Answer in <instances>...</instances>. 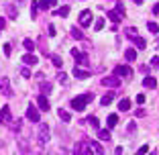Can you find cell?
Returning a JSON list of instances; mask_svg holds the SVG:
<instances>
[{
	"label": "cell",
	"instance_id": "obj_1",
	"mask_svg": "<svg viewBox=\"0 0 159 155\" xmlns=\"http://www.w3.org/2000/svg\"><path fill=\"white\" fill-rule=\"evenodd\" d=\"M94 100V96L92 94H80V96H75V98H71V108L74 110H84L86 106H88L90 102Z\"/></svg>",
	"mask_w": 159,
	"mask_h": 155
},
{
	"label": "cell",
	"instance_id": "obj_2",
	"mask_svg": "<svg viewBox=\"0 0 159 155\" xmlns=\"http://www.w3.org/2000/svg\"><path fill=\"white\" fill-rule=\"evenodd\" d=\"M49 125L47 122H39V133H37V141L39 145H45L47 141H49Z\"/></svg>",
	"mask_w": 159,
	"mask_h": 155
},
{
	"label": "cell",
	"instance_id": "obj_3",
	"mask_svg": "<svg viewBox=\"0 0 159 155\" xmlns=\"http://www.w3.org/2000/svg\"><path fill=\"white\" fill-rule=\"evenodd\" d=\"M100 84H102L104 88H118V86H120V78L108 75V78H102V80H100Z\"/></svg>",
	"mask_w": 159,
	"mask_h": 155
},
{
	"label": "cell",
	"instance_id": "obj_4",
	"mask_svg": "<svg viewBox=\"0 0 159 155\" xmlns=\"http://www.w3.org/2000/svg\"><path fill=\"white\" fill-rule=\"evenodd\" d=\"M27 118L31 122H41V114H39V108H35V104H29V108H27Z\"/></svg>",
	"mask_w": 159,
	"mask_h": 155
},
{
	"label": "cell",
	"instance_id": "obj_5",
	"mask_svg": "<svg viewBox=\"0 0 159 155\" xmlns=\"http://www.w3.org/2000/svg\"><path fill=\"white\" fill-rule=\"evenodd\" d=\"M92 12H90V10H84V12H82V14H80V19H78V25H80V27H90V25H92Z\"/></svg>",
	"mask_w": 159,
	"mask_h": 155
},
{
	"label": "cell",
	"instance_id": "obj_6",
	"mask_svg": "<svg viewBox=\"0 0 159 155\" xmlns=\"http://www.w3.org/2000/svg\"><path fill=\"white\" fill-rule=\"evenodd\" d=\"M71 57L75 59V63H78V67L82 66V63H88V57H86V53H82V51H78V49H71Z\"/></svg>",
	"mask_w": 159,
	"mask_h": 155
},
{
	"label": "cell",
	"instance_id": "obj_7",
	"mask_svg": "<svg viewBox=\"0 0 159 155\" xmlns=\"http://www.w3.org/2000/svg\"><path fill=\"white\" fill-rule=\"evenodd\" d=\"M0 90L4 96H12V88H10V80L8 78H0Z\"/></svg>",
	"mask_w": 159,
	"mask_h": 155
},
{
	"label": "cell",
	"instance_id": "obj_8",
	"mask_svg": "<svg viewBox=\"0 0 159 155\" xmlns=\"http://www.w3.org/2000/svg\"><path fill=\"white\" fill-rule=\"evenodd\" d=\"M114 75L116 78H129L131 75V67L129 66H116L114 67Z\"/></svg>",
	"mask_w": 159,
	"mask_h": 155
},
{
	"label": "cell",
	"instance_id": "obj_9",
	"mask_svg": "<svg viewBox=\"0 0 159 155\" xmlns=\"http://www.w3.org/2000/svg\"><path fill=\"white\" fill-rule=\"evenodd\" d=\"M10 118H12V114H10V108H8V106H2V110H0V125H8Z\"/></svg>",
	"mask_w": 159,
	"mask_h": 155
},
{
	"label": "cell",
	"instance_id": "obj_10",
	"mask_svg": "<svg viewBox=\"0 0 159 155\" xmlns=\"http://www.w3.org/2000/svg\"><path fill=\"white\" fill-rule=\"evenodd\" d=\"M37 108L39 110H49V100H47V96H37Z\"/></svg>",
	"mask_w": 159,
	"mask_h": 155
},
{
	"label": "cell",
	"instance_id": "obj_11",
	"mask_svg": "<svg viewBox=\"0 0 159 155\" xmlns=\"http://www.w3.org/2000/svg\"><path fill=\"white\" fill-rule=\"evenodd\" d=\"M90 75H92V71H88V70H82V67L74 70V78H78V80H84V78H90Z\"/></svg>",
	"mask_w": 159,
	"mask_h": 155
},
{
	"label": "cell",
	"instance_id": "obj_12",
	"mask_svg": "<svg viewBox=\"0 0 159 155\" xmlns=\"http://www.w3.org/2000/svg\"><path fill=\"white\" fill-rule=\"evenodd\" d=\"M20 127H23V122H20V118H10V121H8V129H10V131L19 133V131H20Z\"/></svg>",
	"mask_w": 159,
	"mask_h": 155
},
{
	"label": "cell",
	"instance_id": "obj_13",
	"mask_svg": "<svg viewBox=\"0 0 159 155\" xmlns=\"http://www.w3.org/2000/svg\"><path fill=\"white\" fill-rule=\"evenodd\" d=\"M23 63H25V66H35V63H37V55H35V53H27V55H23Z\"/></svg>",
	"mask_w": 159,
	"mask_h": 155
},
{
	"label": "cell",
	"instance_id": "obj_14",
	"mask_svg": "<svg viewBox=\"0 0 159 155\" xmlns=\"http://www.w3.org/2000/svg\"><path fill=\"white\" fill-rule=\"evenodd\" d=\"M118 125V116L116 114H108V118H106V127H108V131L110 129H114Z\"/></svg>",
	"mask_w": 159,
	"mask_h": 155
},
{
	"label": "cell",
	"instance_id": "obj_15",
	"mask_svg": "<svg viewBox=\"0 0 159 155\" xmlns=\"http://www.w3.org/2000/svg\"><path fill=\"white\" fill-rule=\"evenodd\" d=\"M4 8H6V14H8V19H16V16H19V10H16V6H14V4H6Z\"/></svg>",
	"mask_w": 159,
	"mask_h": 155
},
{
	"label": "cell",
	"instance_id": "obj_16",
	"mask_svg": "<svg viewBox=\"0 0 159 155\" xmlns=\"http://www.w3.org/2000/svg\"><path fill=\"white\" fill-rule=\"evenodd\" d=\"M37 6H39V8H43V10H49L51 6H55V0H39Z\"/></svg>",
	"mask_w": 159,
	"mask_h": 155
},
{
	"label": "cell",
	"instance_id": "obj_17",
	"mask_svg": "<svg viewBox=\"0 0 159 155\" xmlns=\"http://www.w3.org/2000/svg\"><path fill=\"white\" fill-rule=\"evenodd\" d=\"M118 110H120V112H126V110H131V100H129V98H122L120 102H118Z\"/></svg>",
	"mask_w": 159,
	"mask_h": 155
},
{
	"label": "cell",
	"instance_id": "obj_18",
	"mask_svg": "<svg viewBox=\"0 0 159 155\" xmlns=\"http://www.w3.org/2000/svg\"><path fill=\"white\" fill-rule=\"evenodd\" d=\"M70 35L75 39V41H82V39H84V33H82L78 27H71V29H70Z\"/></svg>",
	"mask_w": 159,
	"mask_h": 155
},
{
	"label": "cell",
	"instance_id": "obj_19",
	"mask_svg": "<svg viewBox=\"0 0 159 155\" xmlns=\"http://www.w3.org/2000/svg\"><path fill=\"white\" fill-rule=\"evenodd\" d=\"M143 86H145V88H155V86H157V80H155L153 75H147L145 80H143Z\"/></svg>",
	"mask_w": 159,
	"mask_h": 155
},
{
	"label": "cell",
	"instance_id": "obj_20",
	"mask_svg": "<svg viewBox=\"0 0 159 155\" xmlns=\"http://www.w3.org/2000/svg\"><path fill=\"white\" fill-rule=\"evenodd\" d=\"M112 100H114V94H112V92H108V94H104L102 98H100V104H102V106H108Z\"/></svg>",
	"mask_w": 159,
	"mask_h": 155
},
{
	"label": "cell",
	"instance_id": "obj_21",
	"mask_svg": "<svg viewBox=\"0 0 159 155\" xmlns=\"http://www.w3.org/2000/svg\"><path fill=\"white\" fill-rule=\"evenodd\" d=\"M125 59H126V61H135V59H137V51H135L133 47H129V49L125 51Z\"/></svg>",
	"mask_w": 159,
	"mask_h": 155
},
{
	"label": "cell",
	"instance_id": "obj_22",
	"mask_svg": "<svg viewBox=\"0 0 159 155\" xmlns=\"http://www.w3.org/2000/svg\"><path fill=\"white\" fill-rule=\"evenodd\" d=\"M70 14V6H61V8L53 10V16H67Z\"/></svg>",
	"mask_w": 159,
	"mask_h": 155
},
{
	"label": "cell",
	"instance_id": "obj_23",
	"mask_svg": "<svg viewBox=\"0 0 159 155\" xmlns=\"http://www.w3.org/2000/svg\"><path fill=\"white\" fill-rule=\"evenodd\" d=\"M133 43L137 45V49H145V47H147V41H145L143 37H139V35H137V37L133 39Z\"/></svg>",
	"mask_w": 159,
	"mask_h": 155
},
{
	"label": "cell",
	"instance_id": "obj_24",
	"mask_svg": "<svg viewBox=\"0 0 159 155\" xmlns=\"http://www.w3.org/2000/svg\"><path fill=\"white\" fill-rule=\"evenodd\" d=\"M57 114H59V118H61V121H66V122H70V121H71V114L67 112L66 108H59V110H57Z\"/></svg>",
	"mask_w": 159,
	"mask_h": 155
},
{
	"label": "cell",
	"instance_id": "obj_25",
	"mask_svg": "<svg viewBox=\"0 0 159 155\" xmlns=\"http://www.w3.org/2000/svg\"><path fill=\"white\" fill-rule=\"evenodd\" d=\"M108 19L112 21V23H116V25H118V23H120V19H122V16L116 12V10H108Z\"/></svg>",
	"mask_w": 159,
	"mask_h": 155
},
{
	"label": "cell",
	"instance_id": "obj_26",
	"mask_svg": "<svg viewBox=\"0 0 159 155\" xmlns=\"http://www.w3.org/2000/svg\"><path fill=\"white\" fill-rule=\"evenodd\" d=\"M98 137H100V141H108L110 139V131L108 129H98Z\"/></svg>",
	"mask_w": 159,
	"mask_h": 155
},
{
	"label": "cell",
	"instance_id": "obj_27",
	"mask_svg": "<svg viewBox=\"0 0 159 155\" xmlns=\"http://www.w3.org/2000/svg\"><path fill=\"white\" fill-rule=\"evenodd\" d=\"M82 155H94V149L90 145V141H84V147H82Z\"/></svg>",
	"mask_w": 159,
	"mask_h": 155
},
{
	"label": "cell",
	"instance_id": "obj_28",
	"mask_svg": "<svg viewBox=\"0 0 159 155\" xmlns=\"http://www.w3.org/2000/svg\"><path fill=\"white\" fill-rule=\"evenodd\" d=\"M23 45H25V49H27L29 53H33V49H35V43L31 41V39H25V41H23Z\"/></svg>",
	"mask_w": 159,
	"mask_h": 155
},
{
	"label": "cell",
	"instance_id": "obj_29",
	"mask_svg": "<svg viewBox=\"0 0 159 155\" xmlns=\"http://www.w3.org/2000/svg\"><path fill=\"white\" fill-rule=\"evenodd\" d=\"M51 92V84H47V82H43L41 84V96H47Z\"/></svg>",
	"mask_w": 159,
	"mask_h": 155
},
{
	"label": "cell",
	"instance_id": "obj_30",
	"mask_svg": "<svg viewBox=\"0 0 159 155\" xmlns=\"http://www.w3.org/2000/svg\"><path fill=\"white\" fill-rule=\"evenodd\" d=\"M49 57H51V61H53V66H55L57 70H59V67L63 66V61H61V57H59V55H49Z\"/></svg>",
	"mask_w": 159,
	"mask_h": 155
},
{
	"label": "cell",
	"instance_id": "obj_31",
	"mask_svg": "<svg viewBox=\"0 0 159 155\" xmlns=\"http://www.w3.org/2000/svg\"><path fill=\"white\" fill-rule=\"evenodd\" d=\"M86 121H88V122H90V125H92L94 129H100V121H98V118H96V116H88V118H86Z\"/></svg>",
	"mask_w": 159,
	"mask_h": 155
},
{
	"label": "cell",
	"instance_id": "obj_32",
	"mask_svg": "<svg viewBox=\"0 0 159 155\" xmlns=\"http://www.w3.org/2000/svg\"><path fill=\"white\" fill-rule=\"evenodd\" d=\"M147 29H149L151 33H155V35L159 33V25H157V23H153V21H151V23H147Z\"/></svg>",
	"mask_w": 159,
	"mask_h": 155
},
{
	"label": "cell",
	"instance_id": "obj_33",
	"mask_svg": "<svg viewBox=\"0 0 159 155\" xmlns=\"http://www.w3.org/2000/svg\"><path fill=\"white\" fill-rule=\"evenodd\" d=\"M82 147H84V141H78V143H75V147H74V153H71V155H82Z\"/></svg>",
	"mask_w": 159,
	"mask_h": 155
},
{
	"label": "cell",
	"instance_id": "obj_34",
	"mask_svg": "<svg viewBox=\"0 0 159 155\" xmlns=\"http://www.w3.org/2000/svg\"><path fill=\"white\" fill-rule=\"evenodd\" d=\"M102 29H104V19H98L94 25V31H102Z\"/></svg>",
	"mask_w": 159,
	"mask_h": 155
},
{
	"label": "cell",
	"instance_id": "obj_35",
	"mask_svg": "<svg viewBox=\"0 0 159 155\" xmlns=\"http://www.w3.org/2000/svg\"><path fill=\"white\" fill-rule=\"evenodd\" d=\"M57 82H59V84H63V86H66V84H67V75L63 74V71H61V74L57 75Z\"/></svg>",
	"mask_w": 159,
	"mask_h": 155
},
{
	"label": "cell",
	"instance_id": "obj_36",
	"mask_svg": "<svg viewBox=\"0 0 159 155\" xmlns=\"http://www.w3.org/2000/svg\"><path fill=\"white\" fill-rule=\"evenodd\" d=\"M20 75H23V78H31V70H29L27 66L20 67Z\"/></svg>",
	"mask_w": 159,
	"mask_h": 155
},
{
	"label": "cell",
	"instance_id": "obj_37",
	"mask_svg": "<svg viewBox=\"0 0 159 155\" xmlns=\"http://www.w3.org/2000/svg\"><path fill=\"white\" fill-rule=\"evenodd\" d=\"M126 35H129V37H137V29L135 27H129V29H126Z\"/></svg>",
	"mask_w": 159,
	"mask_h": 155
},
{
	"label": "cell",
	"instance_id": "obj_38",
	"mask_svg": "<svg viewBox=\"0 0 159 155\" xmlns=\"http://www.w3.org/2000/svg\"><path fill=\"white\" fill-rule=\"evenodd\" d=\"M37 12H39V6H37V2H33V8H31V16H37Z\"/></svg>",
	"mask_w": 159,
	"mask_h": 155
},
{
	"label": "cell",
	"instance_id": "obj_39",
	"mask_svg": "<svg viewBox=\"0 0 159 155\" xmlns=\"http://www.w3.org/2000/svg\"><path fill=\"white\" fill-rule=\"evenodd\" d=\"M116 10L120 16H125V6H122V2H116Z\"/></svg>",
	"mask_w": 159,
	"mask_h": 155
},
{
	"label": "cell",
	"instance_id": "obj_40",
	"mask_svg": "<svg viewBox=\"0 0 159 155\" xmlns=\"http://www.w3.org/2000/svg\"><path fill=\"white\" fill-rule=\"evenodd\" d=\"M147 151H149V145H143L139 151H137V155H147Z\"/></svg>",
	"mask_w": 159,
	"mask_h": 155
},
{
	"label": "cell",
	"instance_id": "obj_41",
	"mask_svg": "<svg viewBox=\"0 0 159 155\" xmlns=\"http://www.w3.org/2000/svg\"><path fill=\"white\" fill-rule=\"evenodd\" d=\"M126 129H129V133H135L137 131V122H129V127H126Z\"/></svg>",
	"mask_w": 159,
	"mask_h": 155
},
{
	"label": "cell",
	"instance_id": "obj_42",
	"mask_svg": "<svg viewBox=\"0 0 159 155\" xmlns=\"http://www.w3.org/2000/svg\"><path fill=\"white\" fill-rule=\"evenodd\" d=\"M143 102H145V96L139 94V96H137V104H143Z\"/></svg>",
	"mask_w": 159,
	"mask_h": 155
},
{
	"label": "cell",
	"instance_id": "obj_43",
	"mask_svg": "<svg viewBox=\"0 0 159 155\" xmlns=\"http://www.w3.org/2000/svg\"><path fill=\"white\" fill-rule=\"evenodd\" d=\"M151 66H155V67H159V57H153V59H151Z\"/></svg>",
	"mask_w": 159,
	"mask_h": 155
},
{
	"label": "cell",
	"instance_id": "obj_44",
	"mask_svg": "<svg viewBox=\"0 0 159 155\" xmlns=\"http://www.w3.org/2000/svg\"><path fill=\"white\" fill-rule=\"evenodd\" d=\"M135 114H137V116H145V110H143V108H139V110H137Z\"/></svg>",
	"mask_w": 159,
	"mask_h": 155
},
{
	"label": "cell",
	"instance_id": "obj_45",
	"mask_svg": "<svg viewBox=\"0 0 159 155\" xmlns=\"http://www.w3.org/2000/svg\"><path fill=\"white\" fill-rule=\"evenodd\" d=\"M4 27H6V21L2 19V16H0V31H2V29H4Z\"/></svg>",
	"mask_w": 159,
	"mask_h": 155
},
{
	"label": "cell",
	"instance_id": "obj_46",
	"mask_svg": "<svg viewBox=\"0 0 159 155\" xmlns=\"http://www.w3.org/2000/svg\"><path fill=\"white\" fill-rule=\"evenodd\" d=\"M49 35H51V37L55 35V27H53V25H49Z\"/></svg>",
	"mask_w": 159,
	"mask_h": 155
},
{
	"label": "cell",
	"instance_id": "obj_47",
	"mask_svg": "<svg viewBox=\"0 0 159 155\" xmlns=\"http://www.w3.org/2000/svg\"><path fill=\"white\" fill-rule=\"evenodd\" d=\"M4 53H6V55H10V45H8V43L4 45Z\"/></svg>",
	"mask_w": 159,
	"mask_h": 155
},
{
	"label": "cell",
	"instance_id": "obj_48",
	"mask_svg": "<svg viewBox=\"0 0 159 155\" xmlns=\"http://www.w3.org/2000/svg\"><path fill=\"white\" fill-rule=\"evenodd\" d=\"M153 12H155V14H159V4H155V6H153Z\"/></svg>",
	"mask_w": 159,
	"mask_h": 155
},
{
	"label": "cell",
	"instance_id": "obj_49",
	"mask_svg": "<svg viewBox=\"0 0 159 155\" xmlns=\"http://www.w3.org/2000/svg\"><path fill=\"white\" fill-rule=\"evenodd\" d=\"M133 2H137V4H143V2H145V0H133Z\"/></svg>",
	"mask_w": 159,
	"mask_h": 155
},
{
	"label": "cell",
	"instance_id": "obj_50",
	"mask_svg": "<svg viewBox=\"0 0 159 155\" xmlns=\"http://www.w3.org/2000/svg\"><path fill=\"white\" fill-rule=\"evenodd\" d=\"M149 155H159V153H155V151H153V153H149Z\"/></svg>",
	"mask_w": 159,
	"mask_h": 155
}]
</instances>
